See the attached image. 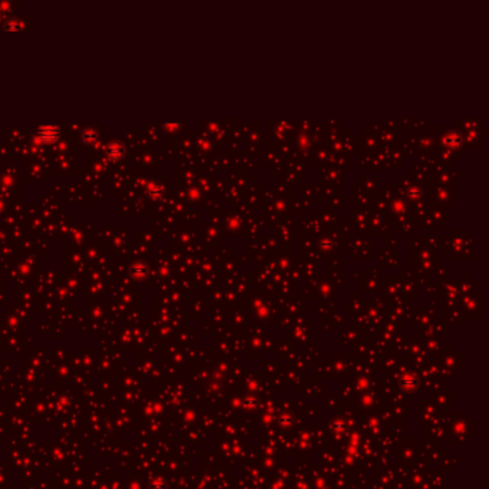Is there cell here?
<instances>
[{
    "mask_svg": "<svg viewBox=\"0 0 489 489\" xmlns=\"http://www.w3.org/2000/svg\"><path fill=\"white\" fill-rule=\"evenodd\" d=\"M59 135V129L56 126H42L39 131V138L42 141H55Z\"/></svg>",
    "mask_w": 489,
    "mask_h": 489,
    "instance_id": "obj_1",
    "label": "cell"
},
{
    "mask_svg": "<svg viewBox=\"0 0 489 489\" xmlns=\"http://www.w3.org/2000/svg\"><path fill=\"white\" fill-rule=\"evenodd\" d=\"M108 153H109V156H112L114 159H118L119 156L123 153V150H122V147H121L119 144L114 142L112 145H109V148H108Z\"/></svg>",
    "mask_w": 489,
    "mask_h": 489,
    "instance_id": "obj_2",
    "label": "cell"
}]
</instances>
